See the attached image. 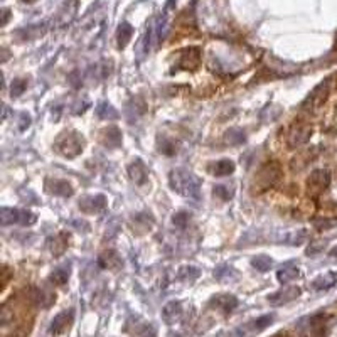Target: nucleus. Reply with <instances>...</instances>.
Listing matches in <instances>:
<instances>
[{"mask_svg": "<svg viewBox=\"0 0 337 337\" xmlns=\"http://www.w3.org/2000/svg\"><path fill=\"white\" fill-rule=\"evenodd\" d=\"M251 265L257 270H260V272H268V270L273 267V262H272V258L267 257V255H258V257L253 258Z\"/></svg>", "mask_w": 337, "mask_h": 337, "instance_id": "obj_23", "label": "nucleus"}, {"mask_svg": "<svg viewBox=\"0 0 337 337\" xmlns=\"http://www.w3.org/2000/svg\"><path fill=\"white\" fill-rule=\"evenodd\" d=\"M327 93H329V81H322V83L317 86V88L309 95V98H307V101H305V105H303V107H309L310 110L320 107V105L325 101Z\"/></svg>", "mask_w": 337, "mask_h": 337, "instance_id": "obj_8", "label": "nucleus"}, {"mask_svg": "<svg viewBox=\"0 0 337 337\" xmlns=\"http://www.w3.org/2000/svg\"><path fill=\"white\" fill-rule=\"evenodd\" d=\"M273 322V315H263V317H258V319H255L253 322H249V324L243 325L241 329H238V335L241 337H248V335H253V334H258V332L265 330L267 327Z\"/></svg>", "mask_w": 337, "mask_h": 337, "instance_id": "obj_7", "label": "nucleus"}, {"mask_svg": "<svg viewBox=\"0 0 337 337\" xmlns=\"http://www.w3.org/2000/svg\"><path fill=\"white\" fill-rule=\"evenodd\" d=\"M181 314H182V307H181L179 302L167 303V305L163 307V310H162L163 319H165V322H168V324H171V322H176L181 317Z\"/></svg>", "mask_w": 337, "mask_h": 337, "instance_id": "obj_18", "label": "nucleus"}, {"mask_svg": "<svg viewBox=\"0 0 337 337\" xmlns=\"http://www.w3.org/2000/svg\"><path fill=\"white\" fill-rule=\"evenodd\" d=\"M330 184V174L324 168H319V171H314L307 181V189H309V194L312 196H320L327 187Z\"/></svg>", "mask_w": 337, "mask_h": 337, "instance_id": "obj_4", "label": "nucleus"}, {"mask_svg": "<svg viewBox=\"0 0 337 337\" xmlns=\"http://www.w3.org/2000/svg\"><path fill=\"white\" fill-rule=\"evenodd\" d=\"M330 255H332V257H337V248H334V249H332V251H330Z\"/></svg>", "mask_w": 337, "mask_h": 337, "instance_id": "obj_32", "label": "nucleus"}, {"mask_svg": "<svg viewBox=\"0 0 337 337\" xmlns=\"http://www.w3.org/2000/svg\"><path fill=\"white\" fill-rule=\"evenodd\" d=\"M297 277H298V268L293 262L285 263L277 273V278H278V282L280 283H288V282L295 280Z\"/></svg>", "mask_w": 337, "mask_h": 337, "instance_id": "obj_14", "label": "nucleus"}, {"mask_svg": "<svg viewBox=\"0 0 337 337\" xmlns=\"http://www.w3.org/2000/svg\"><path fill=\"white\" fill-rule=\"evenodd\" d=\"M71 322H73V310L61 312V314H57L54 319H52L49 332H51V334H54V335L62 334V332L67 329V325H69Z\"/></svg>", "mask_w": 337, "mask_h": 337, "instance_id": "obj_10", "label": "nucleus"}, {"mask_svg": "<svg viewBox=\"0 0 337 337\" xmlns=\"http://www.w3.org/2000/svg\"><path fill=\"white\" fill-rule=\"evenodd\" d=\"M101 138L107 147H118L122 143V133L117 127H108L101 135Z\"/></svg>", "mask_w": 337, "mask_h": 337, "instance_id": "obj_17", "label": "nucleus"}, {"mask_svg": "<svg viewBox=\"0 0 337 337\" xmlns=\"http://www.w3.org/2000/svg\"><path fill=\"white\" fill-rule=\"evenodd\" d=\"M172 221H174V224L179 226V228H186L187 223H189V214L184 213V211H181V213L174 214V219Z\"/></svg>", "mask_w": 337, "mask_h": 337, "instance_id": "obj_28", "label": "nucleus"}, {"mask_svg": "<svg viewBox=\"0 0 337 337\" xmlns=\"http://www.w3.org/2000/svg\"><path fill=\"white\" fill-rule=\"evenodd\" d=\"M305 238H307L305 231H292V233H287L285 236H282L280 241L287 244H300L305 241Z\"/></svg>", "mask_w": 337, "mask_h": 337, "instance_id": "obj_22", "label": "nucleus"}, {"mask_svg": "<svg viewBox=\"0 0 337 337\" xmlns=\"http://www.w3.org/2000/svg\"><path fill=\"white\" fill-rule=\"evenodd\" d=\"M335 285H337V272H327L312 282V288L314 290H329V288Z\"/></svg>", "mask_w": 337, "mask_h": 337, "instance_id": "obj_13", "label": "nucleus"}, {"mask_svg": "<svg viewBox=\"0 0 337 337\" xmlns=\"http://www.w3.org/2000/svg\"><path fill=\"white\" fill-rule=\"evenodd\" d=\"M226 137H228V142L231 145H239V143L244 142V133L241 128H231L228 133H226Z\"/></svg>", "mask_w": 337, "mask_h": 337, "instance_id": "obj_25", "label": "nucleus"}, {"mask_svg": "<svg viewBox=\"0 0 337 337\" xmlns=\"http://www.w3.org/2000/svg\"><path fill=\"white\" fill-rule=\"evenodd\" d=\"M29 123H31V118H29V115L22 113V120H21V123H19V125H21V128L24 130L26 127H29Z\"/></svg>", "mask_w": 337, "mask_h": 337, "instance_id": "obj_31", "label": "nucleus"}, {"mask_svg": "<svg viewBox=\"0 0 337 337\" xmlns=\"http://www.w3.org/2000/svg\"><path fill=\"white\" fill-rule=\"evenodd\" d=\"M171 187L191 199H199L201 196V181L186 168H176L171 172Z\"/></svg>", "mask_w": 337, "mask_h": 337, "instance_id": "obj_1", "label": "nucleus"}, {"mask_svg": "<svg viewBox=\"0 0 337 337\" xmlns=\"http://www.w3.org/2000/svg\"><path fill=\"white\" fill-rule=\"evenodd\" d=\"M107 206V199L105 196H95V197H85L79 201V208L86 211V213H98Z\"/></svg>", "mask_w": 337, "mask_h": 337, "instance_id": "obj_11", "label": "nucleus"}, {"mask_svg": "<svg viewBox=\"0 0 337 337\" xmlns=\"http://www.w3.org/2000/svg\"><path fill=\"white\" fill-rule=\"evenodd\" d=\"M211 303H213L216 309L223 310L224 314H231V312L236 309V305H238V300H236V297L229 295V293H224V295L214 297Z\"/></svg>", "mask_w": 337, "mask_h": 337, "instance_id": "obj_12", "label": "nucleus"}, {"mask_svg": "<svg viewBox=\"0 0 337 337\" xmlns=\"http://www.w3.org/2000/svg\"><path fill=\"white\" fill-rule=\"evenodd\" d=\"M26 88H27V81L26 79H16L12 83V96H21Z\"/></svg>", "mask_w": 337, "mask_h": 337, "instance_id": "obj_27", "label": "nucleus"}, {"mask_svg": "<svg viewBox=\"0 0 337 337\" xmlns=\"http://www.w3.org/2000/svg\"><path fill=\"white\" fill-rule=\"evenodd\" d=\"M67 278H69V267H59L52 272L51 282L54 283V285H64Z\"/></svg>", "mask_w": 337, "mask_h": 337, "instance_id": "obj_21", "label": "nucleus"}, {"mask_svg": "<svg viewBox=\"0 0 337 337\" xmlns=\"http://www.w3.org/2000/svg\"><path fill=\"white\" fill-rule=\"evenodd\" d=\"M36 214H32L31 211L26 209H11V208H2V223L11 224V223H21V224H34L36 223Z\"/></svg>", "mask_w": 337, "mask_h": 337, "instance_id": "obj_5", "label": "nucleus"}, {"mask_svg": "<svg viewBox=\"0 0 337 337\" xmlns=\"http://www.w3.org/2000/svg\"><path fill=\"white\" fill-rule=\"evenodd\" d=\"M96 115H98L100 118H103V120L118 118V113L115 112V108L112 107V105H108V103H101L98 107V110H96Z\"/></svg>", "mask_w": 337, "mask_h": 337, "instance_id": "obj_24", "label": "nucleus"}, {"mask_svg": "<svg viewBox=\"0 0 337 337\" xmlns=\"http://www.w3.org/2000/svg\"><path fill=\"white\" fill-rule=\"evenodd\" d=\"M176 143H172V142H168L167 138L165 140H162V143H160V150H162V153H165V155H172V153H176Z\"/></svg>", "mask_w": 337, "mask_h": 337, "instance_id": "obj_30", "label": "nucleus"}, {"mask_svg": "<svg viewBox=\"0 0 337 337\" xmlns=\"http://www.w3.org/2000/svg\"><path fill=\"white\" fill-rule=\"evenodd\" d=\"M310 327H312V334H314L315 337H325V332H327V317L325 315H315V317H312Z\"/></svg>", "mask_w": 337, "mask_h": 337, "instance_id": "obj_19", "label": "nucleus"}, {"mask_svg": "<svg viewBox=\"0 0 337 337\" xmlns=\"http://www.w3.org/2000/svg\"><path fill=\"white\" fill-rule=\"evenodd\" d=\"M128 174L137 184H143L147 181V167L143 165L142 160H135L133 163H130Z\"/></svg>", "mask_w": 337, "mask_h": 337, "instance_id": "obj_15", "label": "nucleus"}, {"mask_svg": "<svg viewBox=\"0 0 337 337\" xmlns=\"http://www.w3.org/2000/svg\"><path fill=\"white\" fill-rule=\"evenodd\" d=\"M130 36H132V27L127 26V24H123V26H120V32H118V42L120 46H125L130 39Z\"/></svg>", "mask_w": 337, "mask_h": 337, "instance_id": "obj_26", "label": "nucleus"}, {"mask_svg": "<svg viewBox=\"0 0 337 337\" xmlns=\"http://www.w3.org/2000/svg\"><path fill=\"white\" fill-rule=\"evenodd\" d=\"M282 177V167L278 162H268L260 168L255 174L251 182V192L253 194H262V192L272 189L273 186L280 181Z\"/></svg>", "mask_w": 337, "mask_h": 337, "instance_id": "obj_2", "label": "nucleus"}, {"mask_svg": "<svg viewBox=\"0 0 337 337\" xmlns=\"http://www.w3.org/2000/svg\"><path fill=\"white\" fill-rule=\"evenodd\" d=\"M57 150L69 158L76 157L83 150V137H79V135L74 132L62 135V137H59V140H57Z\"/></svg>", "mask_w": 337, "mask_h": 337, "instance_id": "obj_3", "label": "nucleus"}, {"mask_svg": "<svg viewBox=\"0 0 337 337\" xmlns=\"http://www.w3.org/2000/svg\"><path fill=\"white\" fill-rule=\"evenodd\" d=\"M312 133V128L307 123H293L290 132H288V145L290 147H300L302 143L309 140Z\"/></svg>", "mask_w": 337, "mask_h": 337, "instance_id": "obj_6", "label": "nucleus"}, {"mask_svg": "<svg viewBox=\"0 0 337 337\" xmlns=\"http://www.w3.org/2000/svg\"><path fill=\"white\" fill-rule=\"evenodd\" d=\"M214 194L218 196V197H221V199H224V201H228V199H231V191L228 189V187H224V186H216L214 187Z\"/></svg>", "mask_w": 337, "mask_h": 337, "instance_id": "obj_29", "label": "nucleus"}, {"mask_svg": "<svg viewBox=\"0 0 337 337\" xmlns=\"http://www.w3.org/2000/svg\"><path fill=\"white\" fill-rule=\"evenodd\" d=\"M211 172L216 176V177H224V176H229L234 172V163L231 160H219L214 163V167L211 168Z\"/></svg>", "mask_w": 337, "mask_h": 337, "instance_id": "obj_20", "label": "nucleus"}, {"mask_svg": "<svg viewBox=\"0 0 337 337\" xmlns=\"http://www.w3.org/2000/svg\"><path fill=\"white\" fill-rule=\"evenodd\" d=\"M298 295H300V288H297V287H285V288H282V290H278L277 293H273V295H270L268 297V302L273 303V305H282V303H287V302L295 300Z\"/></svg>", "mask_w": 337, "mask_h": 337, "instance_id": "obj_9", "label": "nucleus"}, {"mask_svg": "<svg viewBox=\"0 0 337 337\" xmlns=\"http://www.w3.org/2000/svg\"><path fill=\"white\" fill-rule=\"evenodd\" d=\"M47 191H51V194L56 196H71L73 194V189L67 184L66 181H47Z\"/></svg>", "mask_w": 337, "mask_h": 337, "instance_id": "obj_16", "label": "nucleus"}]
</instances>
